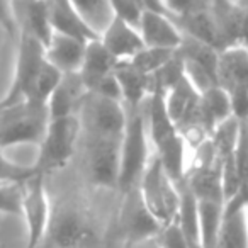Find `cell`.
Masks as SVG:
<instances>
[{
  "label": "cell",
  "mask_w": 248,
  "mask_h": 248,
  "mask_svg": "<svg viewBox=\"0 0 248 248\" xmlns=\"http://www.w3.org/2000/svg\"><path fill=\"white\" fill-rule=\"evenodd\" d=\"M138 31L145 46L160 49H173L182 43V31L169 14L145 9L138 22Z\"/></svg>",
  "instance_id": "cell-12"
},
{
  "label": "cell",
  "mask_w": 248,
  "mask_h": 248,
  "mask_svg": "<svg viewBox=\"0 0 248 248\" xmlns=\"http://www.w3.org/2000/svg\"><path fill=\"white\" fill-rule=\"evenodd\" d=\"M46 2H48L53 32L72 36L87 43L99 38V34L90 28L89 22L80 16V12L72 4V0H46Z\"/></svg>",
  "instance_id": "cell-14"
},
{
  "label": "cell",
  "mask_w": 248,
  "mask_h": 248,
  "mask_svg": "<svg viewBox=\"0 0 248 248\" xmlns=\"http://www.w3.org/2000/svg\"><path fill=\"white\" fill-rule=\"evenodd\" d=\"M245 213H247V221H248V206L245 207Z\"/></svg>",
  "instance_id": "cell-33"
},
{
  "label": "cell",
  "mask_w": 248,
  "mask_h": 248,
  "mask_svg": "<svg viewBox=\"0 0 248 248\" xmlns=\"http://www.w3.org/2000/svg\"><path fill=\"white\" fill-rule=\"evenodd\" d=\"M247 204L233 196L224 202V217L217 234L216 248H248Z\"/></svg>",
  "instance_id": "cell-17"
},
{
  "label": "cell",
  "mask_w": 248,
  "mask_h": 248,
  "mask_svg": "<svg viewBox=\"0 0 248 248\" xmlns=\"http://www.w3.org/2000/svg\"><path fill=\"white\" fill-rule=\"evenodd\" d=\"M114 75L119 83L121 97L126 107H138L152 93V75H146L141 70L133 66L129 62H119L114 70Z\"/></svg>",
  "instance_id": "cell-20"
},
{
  "label": "cell",
  "mask_w": 248,
  "mask_h": 248,
  "mask_svg": "<svg viewBox=\"0 0 248 248\" xmlns=\"http://www.w3.org/2000/svg\"><path fill=\"white\" fill-rule=\"evenodd\" d=\"M158 243L160 248H190L189 243L184 238L182 231L179 230L175 223L165 226L158 234Z\"/></svg>",
  "instance_id": "cell-29"
},
{
  "label": "cell",
  "mask_w": 248,
  "mask_h": 248,
  "mask_svg": "<svg viewBox=\"0 0 248 248\" xmlns=\"http://www.w3.org/2000/svg\"><path fill=\"white\" fill-rule=\"evenodd\" d=\"M121 140L80 136V141L83 143V153H85L87 177L95 187L117 189Z\"/></svg>",
  "instance_id": "cell-10"
},
{
  "label": "cell",
  "mask_w": 248,
  "mask_h": 248,
  "mask_svg": "<svg viewBox=\"0 0 248 248\" xmlns=\"http://www.w3.org/2000/svg\"><path fill=\"white\" fill-rule=\"evenodd\" d=\"M5 150L0 146V184H24L34 175V167H24L11 162L4 155Z\"/></svg>",
  "instance_id": "cell-26"
},
{
  "label": "cell",
  "mask_w": 248,
  "mask_h": 248,
  "mask_svg": "<svg viewBox=\"0 0 248 248\" xmlns=\"http://www.w3.org/2000/svg\"><path fill=\"white\" fill-rule=\"evenodd\" d=\"M0 107H2V100H0Z\"/></svg>",
  "instance_id": "cell-34"
},
{
  "label": "cell",
  "mask_w": 248,
  "mask_h": 248,
  "mask_svg": "<svg viewBox=\"0 0 248 248\" xmlns=\"http://www.w3.org/2000/svg\"><path fill=\"white\" fill-rule=\"evenodd\" d=\"M173 49H160V48H145L141 51H138L131 60H128L133 66H136L138 70H141L146 75H152L158 68H162L167 62L173 56Z\"/></svg>",
  "instance_id": "cell-25"
},
{
  "label": "cell",
  "mask_w": 248,
  "mask_h": 248,
  "mask_svg": "<svg viewBox=\"0 0 248 248\" xmlns=\"http://www.w3.org/2000/svg\"><path fill=\"white\" fill-rule=\"evenodd\" d=\"M0 29H4L11 36H16L19 32L14 9H12V0H0Z\"/></svg>",
  "instance_id": "cell-30"
},
{
  "label": "cell",
  "mask_w": 248,
  "mask_h": 248,
  "mask_svg": "<svg viewBox=\"0 0 248 248\" xmlns=\"http://www.w3.org/2000/svg\"><path fill=\"white\" fill-rule=\"evenodd\" d=\"M162 230V224L153 217L143 202L138 187L123 194V206L119 213V234L123 240L128 243H140L158 236Z\"/></svg>",
  "instance_id": "cell-11"
},
{
  "label": "cell",
  "mask_w": 248,
  "mask_h": 248,
  "mask_svg": "<svg viewBox=\"0 0 248 248\" xmlns=\"http://www.w3.org/2000/svg\"><path fill=\"white\" fill-rule=\"evenodd\" d=\"M72 4L97 34H100L112 19L109 0H72Z\"/></svg>",
  "instance_id": "cell-24"
},
{
  "label": "cell",
  "mask_w": 248,
  "mask_h": 248,
  "mask_svg": "<svg viewBox=\"0 0 248 248\" xmlns=\"http://www.w3.org/2000/svg\"><path fill=\"white\" fill-rule=\"evenodd\" d=\"M197 211H199L201 248H216L217 234L224 217V201L197 199Z\"/></svg>",
  "instance_id": "cell-22"
},
{
  "label": "cell",
  "mask_w": 248,
  "mask_h": 248,
  "mask_svg": "<svg viewBox=\"0 0 248 248\" xmlns=\"http://www.w3.org/2000/svg\"><path fill=\"white\" fill-rule=\"evenodd\" d=\"M80 136L121 140L126 128V106L123 100L87 92L78 112Z\"/></svg>",
  "instance_id": "cell-4"
},
{
  "label": "cell",
  "mask_w": 248,
  "mask_h": 248,
  "mask_svg": "<svg viewBox=\"0 0 248 248\" xmlns=\"http://www.w3.org/2000/svg\"><path fill=\"white\" fill-rule=\"evenodd\" d=\"M236 2H243V0H236Z\"/></svg>",
  "instance_id": "cell-35"
},
{
  "label": "cell",
  "mask_w": 248,
  "mask_h": 248,
  "mask_svg": "<svg viewBox=\"0 0 248 248\" xmlns=\"http://www.w3.org/2000/svg\"><path fill=\"white\" fill-rule=\"evenodd\" d=\"M117 63L119 62L107 51L99 38L87 43L85 56H83L82 66L78 70V75L82 78L83 85L87 87V90L89 92L95 90L102 80L112 75Z\"/></svg>",
  "instance_id": "cell-18"
},
{
  "label": "cell",
  "mask_w": 248,
  "mask_h": 248,
  "mask_svg": "<svg viewBox=\"0 0 248 248\" xmlns=\"http://www.w3.org/2000/svg\"><path fill=\"white\" fill-rule=\"evenodd\" d=\"M43 245L46 248H93L97 245L93 219L77 204H63L56 211L51 209Z\"/></svg>",
  "instance_id": "cell-5"
},
{
  "label": "cell",
  "mask_w": 248,
  "mask_h": 248,
  "mask_svg": "<svg viewBox=\"0 0 248 248\" xmlns=\"http://www.w3.org/2000/svg\"><path fill=\"white\" fill-rule=\"evenodd\" d=\"M243 2H248V0H243Z\"/></svg>",
  "instance_id": "cell-36"
},
{
  "label": "cell",
  "mask_w": 248,
  "mask_h": 248,
  "mask_svg": "<svg viewBox=\"0 0 248 248\" xmlns=\"http://www.w3.org/2000/svg\"><path fill=\"white\" fill-rule=\"evenodd\" d=\"M216 80L217 87L230 95L234 119H248V51L245 46L236 45L221 49Z\"/></svg>",
  "instance_id": "cell-7"
},
{
  "label": "cell",
  "mask_w": 248,
  "mask_h": 248,
  "mask_svg": "<svg viewBox=\"0 0 248 248\" xmlns=\"http://www.w3.org/2000/svg\"><path fill=\"white\" fill-rule=\"evenodd\" d=\"M180 189V206L175 224L182 231L184 238L190 248H201L199 233V211H197V197L187 189L184 184H179Z\"/></svg>",
  "instance_id": "cell-23"
},
{
  "label": "cell",
  "mask_w": 248,
  "mask_h": 248,
  "mask_svg": "<svg viewBox=\"0 0 248 248\" xmlns=\"http://www.w3.org/2000/svg\"><path fill=\"white\" fill-rule=\"evenodd\" d=\"M46 49L39 39L19 31V49L17 63H16V75L9 93L4 97V102H16V100H28L36 87L39 75L45 70Z\"/></svg>",
  "instance_id": "cell-8"
},
{
  "label": "cell",
  "mask_w": 248,
  "mask_h": 248,
  "mask_svg": "<svg viewBox=\"0 0 248 248\" xmlns=\"http://www.w3.org/2000/svg\"><path fill=\"white\" fill-rule=\"evenodd\" d=\"M141 4H143V7L148 9V11L163 12V14H167V11H165V7H163L162 0H141Z\"/></svg>",
  "instance_id": "cell-32"
},
{
  "label": "cell",
  "mask_w": 248,
  "mask_h": 248,
  "mask_svg": "<svg viewBox=\"0 0 248 248\" xmlns=\"http://www.w3.org/2000/svg\"><path fill=\"white\" fill-rule=\"evenodd\" d=\"M49 123L46 104L16 100L0 107V146L4 150L19 145H39Z\"/></svg>",
  "instance_id": "cell-2"
},
{
  "label": "cell",
  "mask_w": 248,
  "mask_h": 248,
  "mask_svg": "<svg viewBox=\"0 0 248 248\" xmlns=\"http://www.w3.org/2000/svg\"><path fill=\"white\" fill-rule=\"evenodd\" d=\"M163 7L170 17H179L194 7L197 0H162Z\"/></svg>",
  "instance_id": "cell-31"
},
{
  "label": "cell",
  "mask_w": 248,
  "mask_h": 248,
  "mask_svg": "<svg viewBox=\"0 0 248 248\" xmlns=\"http://www.w3.org/2000/svg\"><path fill=\"white\" fill-rule=\"evenodd\" d=\"M78 143L80 121L77 114L49 119L45 136L38 145V158L32 163L34 172L48 177L56 170L65 169L75 155Z\"/></svg>",
  "instance_id": "cell-3"
},
{
  "label": "cell",
  "mask_w": 248,
  "mask_h": 248,
  "mask_svg": "<svg viewBox=\"0 0 248 248\" xmlns=\"http://www.w3.org/2000/svg\"><path fill=\"white\" fill-rule=\"evenodd\" d=\"M87 41L72 36L53 32L46 49V60L62 73H75L80 70L85 56Z\"/></svg>",
  "instance_id": "cell-19"
},
{
  "label": "cell",
  "mask_w": 248,
  "mask_h": 248,
  "mask_svg": "<svg viewBox=\"0 0 248 248\" xmlns=\"http://www.w3.org/2000/svg\"><path fill=\"white\" fill-rule=\"evenodd\" d=\"M143 202L162 228L175 223L180 206V189L153 155L138 184Z\"/></svg>",
  "instance_id": "cell-6"
},
{
  "label": "cell",
  "mask_w": 248,
  "mask_h": 248,
  "mask_svg": "<svg viewBox=\"0 0 248 248\" xmlns=\"http://www.w3.org/2000/svg\"><path fill=\"white\" fill-rule=\"evenodd\" d=\"M109 7L112 17H119L136 28H138V22L145 11L141 0H109Z\"/></svg>",
  "instance_id": "cell-28"
},
{
  "label": "cell",
  "mask_w": 248,
  "mask_h": 248,
  "mask_svg": "<svg viewBox=\"0 0 248 248\" xmlns=\"http://www.w3.org/2000/svg\"><path fill=\"white\" fill-rule=\"evenodd\" d=\"M126 128L121 140L119 152V177L117 190L121 194L138 187L150 160H152V143L146 129L145 102L138 107H126Z\"/></svg>",
  "instance_id": "cell-1"
},
{
  "label": "cell",
  "mask_w": 248,
  "mask_h": 248,
  "mask_svg": "<svg viewBox=\"0 0 248 248\" xmlns=\"http://www.w3.org/2000/svg\"><path fill=\"white\" fill-rule=\"evenodd\" d=\"M199 116H201V123H202V128L211 136L219 124H223L224 121L233 117L230 95L217 85L201 92Z\"/></svg>",
  "instance_id": "cell-21"
},
{
  "label": "cell",
  "mask_w": 248,
  "mask_h": 248,
  "mask_svg": "<svg viewBox=\"0 0 248 248\" xmlns=\"http://www.w3.org/2000/svg\"><path fill=\"white\" fill-rule=\"evenodd\" d=\"M45 175L34 173L31 179L22 184V214L28 230L26 248H41L46 240L51 206L46 192Z\"/></svg>",
  "instance_id": "cell-9"
},
{
  "label": "cell",
  "mask_w": 248,
  "mask_h": 248,
  "mask_svg": "<svg viewBox=\"0 0 248 248\" xmlns=\"http://www.w3.org/2000/svg\"><path fill=\"white\" fill-rule=\"evenodd\" d=\"M99 39L117 62H128L145 48L138 28L119 17L110 19L99 34Z\"/></svg>",
  "instance_id": "cell-13"
},
{
  "label": "cell",
  "mask_w": 248,
  "mask_h": 248,
  "mask_svg": "<svg viewBox=\"0 0 248 248\" xmlns=\"http://www.w3.org/2000/svg\"><path fill=\"white\" fill-rule=\"evenodd\" d=\"M87 87L83 85L78 72L63 73L58 85L55 87L53 93L48 99L49 119L63 116H75L87 95Z\"/></svg>",
  "instance_id": "cell-16"
},
{
  "label": "cell",
  "mask_w": 248,
  "mask_h": 248,
  "mask_svg": "<svg viewBox=\"0 0 248 248\" xmlns=\"http://www.w3.org/2000/svg\"><path fill=\"white\" fill-rule=\"evenodd\" d=\"M12 9H14V17L19 31L34 36L45 46L48 45L53 34L48 2L46 0H12Z\"/></svg>",
  "instance_id": "cell-15"
},
{
  "label": "cell",
  "mask_w": 248,
  "mask_h": 248,
  "mask_svg": "<svg viewBox=\"0 0 248 248\" xmlns=\"http://www.w3.org/2000/svg\"><path fill=\"white\" fill-rule=\"evenodd\" d=\"M0 213L22 214V184H0Z\"/></svg>",
  "instance_id": "cell-27"
}]
</instances>
